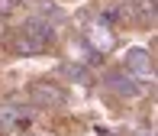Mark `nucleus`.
<instances>
[{
  "mask_svg": "<svg viewBox=\"0 0 158 136\" xmlns=\"http://www.w3.org/2000/svg\"><path fill=\"white\" fill-rule=\"evenodd\" d=\"M29 97H32L35 107H58L64 101L61 88H55V84H48V81H35L29 88Z\"/></svg>",
  "mask_w": 158,
  "mask_h": 136,
  "instance_id": "nucleus-1",
  "label": "nucleus"
},
{
  "mask_svg": "<svg viewBox=\"0 0 158 136\" xmlns=\"http://www.w3.org/2000/svg\"><path fill=\"white\" fill-rule=\"evenodd\" d=\"M32 120V110L16 104H0V130H13V126H26Z\"/></svg>",
  "mask_w": 158,
  "mask_h": 136,
  "instance_id": "nucleus-2",
  "label": "nucleus"
},
{
  "mask_svg": "<svg viewBox=\"0 0 158 136\" xmlns=\"http://www.w3.org/2000/svg\"><path fill=\"white\" fill-rule=\"evenodd\" d=\"M23 33L29 36V39L35 42V46L42 49V52H45V49L55 42V33H52V26H45L42 20H26V23H23Z\"/></svg>",
  "mask_w": 158,
  "mask_h": 136,
  "instance_id": "nucleus-3",
  "label": "nucleus"
},
{
  "mask_svg": "<svg viewBox=\"0 0 158 136\" xmlns=\"http://www.w3.org/2000/svg\"><path fill=\"white\" fill-rule=\"evenodd\" d=\"M106 81H110V88L116 91V94H123V97H135V94H142V84H139V81H132L126 71H113Z\"/></svg>",
  "mask_w": 158,
  "mask_h": 136,
  "instance_id": "nucleus-4",
  "label": "nucleus"
},
{
  "mask_svg": "<svg viewBox=\"0 0 158 136\" xmlns=\"http://www.w3.org/2000/svg\"><path fill=\"white\" fill-rule=\"evenodd\" d=\"M126 68L132 71V75H152V59H148V52L129 49L126 52Z\"/></svg>",
  "mask_w": 158,
  "mask_h": 136,
  "instance_id": "nucleus-5",
  "label": "nucleus"
},
{
  "mask_svg": "<svg viewBox=\"0 0 158 136\" xmlns=\"http://www.w3.org/2000/svg\"><path fill=\"white\" fill-rule=\"evenodd\" d=\"M90 46L100 49V52H110V49H113V36L106 33V26H100V23L90 26Z\"/></svg>",
  "mask_w": 158,
  "mask_h": 136,
  "instance_id": "nucleus-6",
  "label": "nucleus"
},
{
  "mask_svg": "<svg viewBox=\"0 0 158 136\" xmlns=\"http://www.w3.org/2000/svg\"><path fill=\"white\" fill-rule=\"evenodd\" d=\"M61 71H64L68 78H74V81H81V84H87V81H90V75H87L81 65H61Z\"/></svg>",
  "mask_w": 158,
  "mask_h": 136,
  "instance_id": "nucleus-7",
  "label": "nucleus"
},
{
  "mask_svg": "<svg viewBox=\"0 0 158 136\" xmlns=\"http://www.w3.org/2000/svg\"><path fill=\"white\" fill-rule=\"evenodd\" d=\"M13 10V0H0V13H10Z\"/></svg>",
  "mask_w": 158,
  "mask_h": 136,
  "instance_id": "nucleus-8",
  "label": "nucleus"
},
{
  "mask_svg": "<svg viewBox=\"0 0 158 136\" xmlns=\"http://www.w3.org/2000/svg\"><path fill=\"white\" fill-rule=\"evenodd\" d=\"M139 136H155V133H148V130H145V133H139Z\"/></svg>",
  "mask_w": 158,
  "mask_h": 136,
  "instance_id": "nucleus-9",
  "label": "nucleus"
}]
</instances>
